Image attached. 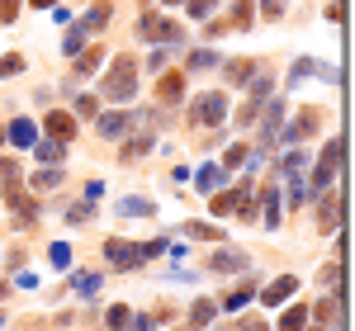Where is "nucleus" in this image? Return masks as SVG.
Segmentation results:
<instances>
[{
	"mask_svg": "<svg viewBox=\"0 0 355 331\" xmlns=\"http://www.w3.org/2000/svg\"><path fill=\"white\" fill-rule=\"evenodd\" d=\"M137 95V62L133 57H119L110 66V76H105V100H114V105H128Z\"/></svg>",
	"mask_w": 355,
	"mask_h": 331,
	"instance_id": "f257e3e1",
	"label": "nucleus"
},
{
	"mask_svg": "<svg viewBox=\"0 0 355 331\" xmlns=\"http://www.w3.org/2000/svg\"><path fill=\"white\" fill-rule=\"evenodd\" d=\"M223 114H227V95H223V90L194 95V105H190V123H223Z\"/></svg>",
	"mask_w": 355,
	"mask_h": 331,
	"instance_id": "f03ea898",
	"label": "nucleus"
},
{
	"mask_svg": "<svg viewBox=\"0 0 355 331\" xmlns=\"http://www.w3.org/2000/svg\"><path fill=\"white\" fill-rule=\"evenodd\" d=\"M105 260H110L114 270H137V265H142V247L123 242V237H110V242H105Z\"/></svg>",
	"mask_w": 355,
	"mask_h": 331,
	"instance_id": "7ed1b4c3",
	"label": "nucleus"
},
{
	"mask_svg": "<svg viewBox=\"0 0 355 331\" xmlns=\"http://www.w3.org/2000/svg\"><path fill=\"white\" fill-rule=\"evenodd\" d=\"M43 133L57 138V142H71L76 133H81V118L67 114V109H48V114H43Z\"/></svg>",
	"mask_w": 355,
	"mask_h": 331,
	"instance_id": "20e7f679",
	"label": "nucleus"
},
{
	"mask_svg": "<svg viewBox=\"0 0 355 331\" xmlns=\"http://www.w3.org/2000/svg\"><path fill=\"white\" fill-rule=\"evenodd\" d=\"M137 33H142L147 43H180V24H171L162 15H142V19H137Z\"/></svg>",
	"mask_w": 355,
	"mask_h": 331,
	"instance_id": "39448f33",
	"label": "nucleus"
},
{
	"mask_svg": "<svg viewBox=\"0 0 355 331\" xmlns=\"http://www.w3.org/2000/svg\"><path fill=\"white\" fill-rule=\"evenodd\" d=\"M318 123H322V114H318V109H303L299 118L289 123V128H279V142H289V147H299V142H308V133H313Z\"/></svg>",
	"mask_w": 355,
	"mask_h": 331,
	"instance_id": "423d86ee",
	"label": "nucleus"
},
{
	"mask_svg": "<svg viewBox=\"0 0 355 331\" xmlns=\"http://www.w3.org/2000/svg\"><path fill=\"white\" fill-rule=\"evenodd\" d=\"M128 128H133V118H128V114H95V133H100L105 142L128 138Z\"/></svg>",
	"mask_w": 355,
	"mask_h": 331,
	"instance_id": "0eeeda50",
	"label": "nucleus"
},
{
	"mask_svg": "<svg viewBox=\"0 0 355 331\" xmlns=\"http://www.w3.org/2000/svg\"><path fill=\"white\" fill-rule=\"evenodd\" d=\"M157 100H162V105H180V100H185V76H180V71H162V76H157Z\"/></svg>",
	"mask_w": 355,
	"mask_h": 331,
	"instance_id": "6e6552de",
	"label": "nucleus"
},
{
	"mask_svg": "<svg viewBox=\"0 0 355 331\" xmlns=\"http://www.w3.org/2000/svg\"><path fill=\"white\" fill-rule=\"evenodd\" d=\"M294 289H299V275H279L270 289H261V303H266V307H279L284 298H294Z\"/></svg>",
	"mask_w": 355,
	"mask_h": 331,
	"instance_id": "1a4fd4ad",
	"label": "nucleus"
},
{
	"mask_svg": "<svg viewBox=\"0 0 355 331\" xmlns=\"http://www.w3.org/2000/svg\"><path fill=\"white\" fill-rule=\"evenodd\" d=\"M256 66H261L256 57H232V62L223 66V81H227V85H246V81H251V71H256Z\"/></svg>",
	"mask_w": 355,
	"mask_h": 331,
	"instance_id": "9d476101",
	"label": "nucleus"
},
{
	"mask_svg": "<svg viewBox=\"0 0 355 331\" xmlns=\"http://www.w3.org/2000/svg\"><path fill=\"white\" fill-rule=\"evenodd\" d=\"M270 109H266V123H261V138H266V147H270L275 138H279V123H284V100H266Z\"/></svg>",
	"mask_w": 355,
	"mask_h": 331,
	"instance_id": "9b49d317",
	"label": "nucleus"
},
{
	"mask_svg": "<svg viewBox=\"0 0 355 331\" xmlns=\"http://www.w3.org/2000/svg\"><path fill=\"white\" fill-rule=\"evenodd\" d=\"M71 294L90 303V298L100 294V275H95V270H76V275H71Z\"/></svg>",
	"mask_w": 355,
	"mask_h": 331,
	"instance_id": "f8f14e48",
	"label": "nucleus"
},
{
	"mask_svg": "<svg viewBox=\"0 0 355 331\" xmlns=\"http://www.w3.org/2000/svg\"><path fill=\"white\" fill-rule=\"evenodd\" d=\"M119 213H123V218H152V213H157V204H152V199H142V194H128V199H119Z\"/></svg>",
	"mask_w": 355,
	"mask_h": 331,
	"instance_id": "ddd939ff",
	"label": "nucleus"
},
{
	"mask_svg": "<svg viewBox=\"0 0 355 331\" xmlns=\"http://www.w3.org/2000/svg\"><path fill=\"white\" fill-rule=\"evenodd\" d=\"M223 180H227V170H223V166H204V170L194 175V190H199V194H214Z\"/></svg>",
	"mask_w": 355,
	"mask_h": 331,
	"instance_id": "4468645a",
	"label": "nucleus"
},
{
	"mask_svg": "<svg viewBox=\"0 0 355 331\" xmlns=\"http://www.w3.org/2000/svg\"><path fill=\"white\" fill-rule=\"evenodd\" d=\"M10 142H15V147H33V142H38V123L15 118V123H10Z\"/></svg>",
	"mask_w": 355,
	"mask_h": 331,
	"instance_id": "2eb2a0df",
	"label": "nucleus"
},
{
	"mask_svg": "<svg viewBox=\"0 0 355 331\" xmlns=\"http://www.w3.org/2000/svg\"><path fill=\"white\" fill-rule=\"evenodd\" d=\"M336 213H341V199L327 194V199L318 204V227H322V232H336Z\"/></svg>",
	"mask_w": 355,
	"mask_h": 331,
	"instance_id": "dca6fc26",
	"label": "nucleus"
},
{
	"mask_svg": "<svg viewBox=\"0 0 355 331\" xmlns=\"http://www.w3.org/2000/svg\"><path fill=\"white\" fill-rule=\"evenodd\" d=\"M246 85H251V100H266V95L275 90V71H266V66H256Z\"/></svg>",
	"mask_w": 355,
	"mask_h": 331,
	"instance_id": "f3484780",
	"label": "nucleus"
},
{
	"mask_svg": "<svg viewBox=\"0 0 355 331\" xmlns=\"http://www.w3.org/2000/svg\"><path fill=\"white\" fill-rule=\"evenodd\" d=\"M232 28H256V0H232Z\"/></svg>",
	"mask_w": 355,
	"mask_h": 331,
	"instance_id": "a211bd4d",
	"label": "nucleus"
},
{
	"mask_svg": "<svg viewBox=\"0 0 355 331\" xmlns=\"http://www.w3.org/2000/svg\"><path fill=\"white\" fill-rule=\"evenodd\" d=\"M62 156H67V142H57V138L38 142V166H62Z\"/></svg>",
	"mask_w": 355,
	"mask_h": 331,
	"instance_id": "6ab92c4d",
	"label": "nucleus"
},
{
	"mask_svg": "<svg viewBox=\"0 0 355 331\" xmlns=\"http://www.w3.org/2000/svg\"><path fill=\"white\" fill-rule=\"evenodd\" d=\"M246 265H251V260H246L242 251H218V256H214V270H218V275H227V270H246Z\"/></svg>",
	"mask_w": 355,
	"mask_h": 331,
	"instance_id": "aec40b11",
	"label": "nucleus"
},
{
	"mask_svg": "<svg viewBox=\"0 0 355 331\" xmlns=\"http://www.w3.org/2000/svg\"><path fill=\"white\" fill-rule=\"evenodd\" d=\"M57 185H62V170H57V166H38V175H33V190L48 194V190H57Z\"/></svg>",
	"mask_w": 355,
	"mask_h": 331,
	"instance_id": "412c9836",
	"label": "nucleus"
},
{
	"mask_svg": "<svg viewBox=\"0 0 355 331\" xmlns=\"http://www.w3.org/2000/svg\"><path fill=\"white\" fill-rule=\"evenodd\" d=\"M185 237H190V242H218L223 232L214 222H185Z\"/></svg>",
	"mask_w": 355,
	"mask_h": 331,
	"instance_id": "4be33fe9",
	"label": "nucleus"
},
{
	"mask_svg": "<svg viewBox=\"0 0 355 331\" xmlns=\"http://www.w3.org/2000/svg\"><path fill=\"white\" fill-rule=\"evenodd\" d=\"M303 327H308V307L303 303H294L284 317H279V331H303Z\"/></svg>",
	"mask_w": 355,
	"mask_h": 331,
	"instance_id": "5701e85b",
	"label": "nucleus"
},
{
	"mask_svg": "<svg viewBox=\"0 0 355 331\" xmlns=\"http://www.w3.org/2000/svg\"><path fill=\"white\" fill-rule=\"evenodd\" d=\"M209 66H218V53H209V48H194L185 62V71H209Z\"/></svg>",
	"mask_w": 355,
	"mask_h": 331,
	"instance_id": "b1692460",
	"label": "nucleus"
},
{
	"mask_svg": "<svg viewBox=\"0 0 355 331\" xmlns=\"http://www.w3.org/2000/svg\"><path fill=\"white\" fill-rule=\"evenodd\" d=\"M251 289H256V284H237V289H232V294L223 298V307H227V312H237V307H246V303H251V298H256Z\"/></svg>",
	"mask_w": 355,
	"mask_h": 331,
	"instance_id": "393cba45",
	"label": "nucleus"
},
{
	"mask_svg": "<svg viewBox=\"0 0 355 331\" xmlns=\"http://www.w3.org/2000/svg\"><path fill=\"white\" fill-rule=\"evenodd\" d=\"M313 317H318V322L331 331L336 322H341V303H336V298H327V303H318V312H313Z\"/></svg>",
	"mask_w": 355,
	"mask_h": 331,
	"instance_id": "a878e982",
	"label": "nucleus"
},
{
	"mask_svg": "<svg viewBox=\"0 0 355 331\" xmlns=\"http://www.w3.org/2000/svg\"><path fill=\"white\" fill-rule=\"evenodd\" d=\"M214 312H218V307L209 303V298H199V303L190 307V327H209V322H214Z\"/></svg>",
	"mask_w": 355,
	"mask_h": 331,
	"instance_id": "bb28decb",
	"label": "nucleus"
},
{
	"mask_svg": "<svg viewBox=\"0 0 355 331\" xmlns=\"http://www.w3.org/2000/svg\"><path fill=\"white\" fill-rule=\"evenodd\" d=\"M105 322H110V331H128V322H133V312H128L123 303H114L110 312H105Z\"/></svg>",
	"mask_w": 355,
	"mask_h": 331,
	"instance_id": "cd10ccee",
	"label": "nucleus"
},
{
	"mask_svg": "<svg viewBox=\"0 0 355 331\" xmlns=\"http://www.w3.org/2000/svg\"><path fill=\"white\" fill-rule=\"evenodd\" d=\"M237 218H242V222H256V199H251V185H242V194H237Z\"/></svg>",
	"mask_w": 355,
	"mask_h": 331,
	"instance_id": "c85d7f7f",
	"label": "nucleus"
},
{
	"mask_svg": "<svg viewBox=\"0 0 355 331\" xmlns=\"http://www.w3.org/2000/svg\"><path fill=\"white\" fill-rule=\"evenodd\" d=\"M100 62H105V48H85L81 62H76V71H81V76H90V71H95Z\"/></svg>",
	"mask_w": 355,
	"mask_h": 331,
	"instance_id": "c756f323",
	"label": "nucleus"
},
{
	"mask_svg": "<svg viewBox=\"0 0 355 331\" xmlns=\"http://www.w3.org/2000/svg\"><path fill=\"white\" fill-rule=\"evenodd\" d=\"M85 33H90V28H67V38H62V48H67V57H76L85 48Z\"/></svg>",
	"mask_w": 355,
	"mask_h": 331,
	"instance_id": "7c9ffc66",
	"label": "nucleus"
},
{
	"mask_svg": "<svg viewBox=\"0 0 355 331\" xmlns=\"http://www.w3.org/2000/svg\"><path fill=\"white\" fill-rule=\"evenodd\" d=\"M10 204H15V213H19V218H33V208H38V204H33L28 194H19L15 185H10Z\"/></svg>",
	"mask_w": 355,
	"mask_h": 331,
	"instance_id": "2f4dec72",
	"label": "nucleus"
},
{
	"mask_svg": "<svg viewBox=\"0 0 355 331\" xmlns=\"http://www.w3.org/2000/svg\"><path fill=\"white\" fill-rule=\"evenodd\" d=\"M48 260H53L57 270H67V265H71V247H67V242H53V247H48Z\"/></svg>",
	"mask_w": 355,
	"mask_h": 331,
	"instance_id": "473e14b6",
	"label": "nucleus"
},
{
	"mask_svg": "<svg viewBox=\"0 0 355 331\" xmlns=\"http://www.w3.org/2000/svg\"><path fill=\"white\" fill-rule=\"evenodd\" d=\"M19 71H24V57H19V53L0 57V81H5V76H19Z\"/></svg>",
	"mask_w": 355,
	"mask_h": 331,
	"instance_id": "72a5a7b5",
	"label": "nucleus"
},
{
	"mask_svg": "<svg viewBox=\"0 0 355 331\" xmlns=\"http://www.w3.org/2000/svg\"><path fill=\"white\" fill-rule=\"evenodd\" d=\"M95 100H100V95H76V118H95V114H100V105H95Z\"/></svg>",
	"mask_w": 355,
	"mask_h": 331,
	"instance_id": "f704fd0d",
	"label": "nucleus"
},
{
	"mask_svg": "<svg viewBox=\"0 0 355 331\" xmlns=\"http://www.w3.org/2000/svg\"><path fill=\"white\" fill-rule=\"evenodd\" d=\"M256 10H261L266 19H284V10H289V0H256Z\"/></svg>",
	"mask_w": 355,
	"mask_h": 331,
	"instance_id": "c9c22d12",
	"label": "nucleus"
},
{
	"mask_svg": "<svg viewBox=\"0 0 355 331\" xmlns=\"http://www.w3.org/2000/svg\"><path fill=\"white\" fill-rule=\"evenodd\" d=\"M214 5H218V0H185V15H190V19H209Z\"/></svg>",
	"mask_w": 355,
	"mask_h": 331,
	"instance_id": "e433bc0d",
	"label": "nucleus"
},
{
	"mask_svg": "<svg viewBox=\"0 0 355 331\" xmlns=\"http://www.w3.org/2000/svg\"><path fill=\"white\" fill-rule=\"evenodd\" d=\"M90 218H95L90 204H71V208H67V222H71V227H81V222H90Z\"/></svg>",
	"mask_w": 355,
	"mask_h": 331,
	"instance_id": "4c0bfd02",
	"label": "nucleus"
},
{
	"mask_svg": "<svg viewBox=\"0 0 355 331\" xmlns=\"http://www.w3.org/2000/svg\"><path fill=\"white\" fill-rule=\"evenodd\" d=\"M105 24H110V5H95V10H90V19H85V28H90V33H100Z\"/></svg>",
	"mask_w": 355,
	"mask_h": 331,
	"instance_id": "58836bf2",
	"label": "nucleus"
},
{
	"mask_svg": "<svg viewBox=\"0 0 355 331\" xmlns=\"http://www.w3.org/2000/svg\"><path fill=\"white\" fill-rule=\"evenodd\" d=\"M232 204H237L232 194H214V199H209V208H214V218H227V213H232Z\"/></svg>",
	"mask_w": 355,
	"mask_h": 331,
	"instance_id": "ea45409f",
	"label": "nucleus"
},
{
	"mask_svg": "<svg viewBox=\"0 0 355 331\" xmlns=\"http://www.w3.org/2000/svg\"><path fill=\"white\" fill-rule=\"evenodd\" d=\"M242 161H246V147H242V142H232V147L223 152V170H232V166H242Z\"/></svg>",
	"mask_w": 355,
	"mask_h": 331,
	"instance_id": "a19ab883",
	"label": "nucleus"
},
{
	"mask_svg": "<svg viewBox=\"0 0 355 331\" xmlns=\"http://www.w3.org/2000/svg\"><path fill=\"white\" fill-rule=\"evenodd\" d=\"M166 62H171V57H166V48L157 43V48H152V57H147V71H152V76H162V71H166Z\"/></svg>",
	"mask_w": 355,
	"mask_h": 331,
	"instance_id": "79ce46f5",
	"label": "nucleus"
},
{
	"mask_svg": "<svg viewBox=\"0 0 355 331\" xmlns=\"http://www.w3.org/2000/svg\"><path fill=\"white\" fill-rule=\"evenodd\" d=\"M303 166H308V152H289V156L279 161V170H284V175H294V170H303Z\"/></svg>",
	"mask_w": 355,
	"mask_h": 331,
	"instance_id": "37998d69",
	"label": "nucleus"
},
{
	"mask_svg": "<svg viewBox=\"0 0 355 331\" xmlns=\"http://www.w3.org/2000/svg\"><path fill=\"white\" fill-rule=\"evenodd\" d=\"M0 180H5V185L19 180V161H15V156H0Z\"/></svg>",
	"mask_w": 355,
	"mask_h": 331,
	"instance_id": "c03bdc74",
	"label": "nucleus"
},
{
	"mask_svg": "<svg viewBox=\"0 0 355 331\" xmlns=\"http://www.w3.org/2000/svg\"><path fill=\"white\" fill-rule=\"evenodd\" d=\"M266 222L279 227V194H275V190H266Z\"/></svg>",
	"mask_w": 355,
	"mask_h": 331,
	"instance_id": "a18cd8bd",
	"label": "nucleus"
},
{
	"mask_svg": "<svg viewBox=\"0 0 355 331\" xmlns=\"http://www.w3.org/2000/svg\"><path fill=\"white\" fill-rule=\"evenodd\" d=\"M19 19V0H0V24H15Z\"/></svg>",
	"mask_w": 355,
	"mask_h": 331,
	"instance_id": "49530a36",
	"label": "nucleus"
},
{
	"mask_svg": "<svg viewBox=\"0 0 355 331\" xmlns=\"http://www.w3.org/2000/svg\"><path fill=\"white\" fill-rule=\"evenodd\" d=\"M318 279H322L327 289H336V284H341V265H322V270H318Z\"/></svg>",
	"mask_w": 355,
	"mask_h": 331,
	"instance_id": "de8ad7c7",
	"label": "nucleus"
},
{
	"mask_svg": "<svg viewBox=\"0 0 355 331\" xmlns=\"http://www.w3.org/2000/svg\"><path fill=\"white\" fill-rule=\"evenodd\" d=\"M147 147H152V138H137V142H128V147H123V161H133V156H142Z\"/></svg>",
	"mask_w": 355,
	"mask_h": 331,
	"instance_id": "09e8293b",
	"label": "nucleus"
},
{
	"mask_svg": "<svg viewBox=\"0 0 355 331\" xmlns=\"http://www.w3.org/2000/svg\"><path fill=\"white\" fill-rule=\"evenodd\" d=\"M57 0H33V10H53Z\"/></svg>",
	"mask_w": 355,
	"mask_h": 331,
	"instance_id": "8fccbe9b",
	"label": "nucleus"
},
{
	"mask_svg": "<svg viewBox=\"0 0 355 331\" xmlns=\"http://www.w3.org/2000/svg\"><path fill=\"white\" fill-rule=\"evenodd\" d=\"M128 331H152V322H147V317H142V322H137V327H128Z\"/></svg>",
	"mask_w": 355,
	"mask_h": 331,
	"instance_id": "3c124183",
	"label": "nucleus"
},
{
	"mask_svg": "<svg viewBox=\"0 0 355 331\" xmlns=\"http://www.w3.org/2000/svg\"><path fill=\"white\" fill-rule=\"evenodd\" d=\"M5 294H10V284H5V279H0V298H5Z\"/></svg>",
	"mask_w": 355,
	"mask_h": 331,
	"instance_id": "603ef678",
	"label": "nucleus"
},
{
	"mask_svg": "<svg viewBox=\"0 0 355 331\" xmlns=\"http://www.w3.org/2000/svg\"><path fill=\"white\" fill-rule=\"evenodd\" d=\"M166 5H185V0H166Z\"/></svg>",
	"mask_w": 355,
	"mask_h": 331,
	"instance_id": "864d4df0",
	"label": "nucleus"
},
{
	"mask_svg": "<svg viewBox=\"0 0 355 331\" xmlns=\"http://www.w3.org/2000/svg\"><path fill=\"white\" fill-rule=\"evenodd\" d=\"M0 142H5V128H0Z\"/></svg>",
	"mask_w": 355,
	"mask_h": 331,
	"instance_id": "5fc2aeb1",
	"label": "nucleus"
},
{
	"mask_svg": "<svg viewBox=\"0 0 355 331\" xmlns=\"http://www.w3.org/2000/svg\"><path fill=\"white\" fill-rule=\"evenodd\" d=\"M180 331H194V327H180Z\"/></svg>",
	"mask_w": 355,
	"mask_h": 331,
	"instance_id": "6e6d98bb",
	"label": "nucleus"
},
{
	"mask_svg": "<svg viewBox=\"0 0 355 331\" xmlns=\"http://www.w3.org/2000/svg\"><path fill=\"white\" fill-rule=\"evenodd\" d=\"M0 322H5V317H0Z\"/></svg>",
	"mask_w": 355,
	"mask_h": 331,
	"instance_id": "4d7b16f0",
	"label": "nucleus"
},
{
	"mask_svg": "<svg viewBox=\"0 0 355 331\" xmlns=\"http://www.w3.org/2000/svg\"><path fill=\"white\" fill-rule=\"evenodd\" d=\"M322 331H327V327H322Z\"/></svg>",
	"mask_w": 355,
	"mask_h": 331,
	"instance_id": "13d9d810",
	"label": "nucleus"
}]
</instances>
